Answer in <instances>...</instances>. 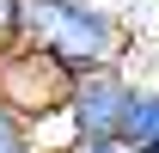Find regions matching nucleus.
<instances>
[{
	"instance_id": "f257e3e1",
	"label": "nucleus",
	"mask_w": 159,
	"mask_h": 153,
	"mask_svg": "<svg viewBox=\"0 0 159 153\" xmlns=\"http://www.w3.org/2000/svg\"><path fill=\"white\" fill-rule=\"evenodd\" d=\"M19 43L43 49L67 74H92V67H122L135 37H129V25L116 12H104L92 0H25L19 6Z\"/></svg>"
},
{
	"instance_id": "f03ea898",
	"label": "nucleus",
	"mask_w": 159,
	"mask_h": 153,
	"mask_svg": "<svg viewBox=\"0 0 159 153\" xmlns=\"http://www.w3.org/2000/svg\"><path fill=\"white\" fill-rule=\"evenodd\" d=\"M67 86H74V74H67L61 61H49L43 49H31V43L0 49V104L19 116V123L37 129V123H49V116H61Z\"/></svg>"
},
{
	"instance_id": "7ed1b4c3",
	"label": "nucleus",
	"mask_w": 159,
	"mask_h": 153,
	"mask_svg": "<svg viewBox=\"0 0 159 153\" xmlns=\"http://www.w3.org/2000/svg\"><path fill=\"white\" fill-rule=\"evenodd\" d=\"M129 98H135V80L122 74V67H92V74H74L67 104H61L67 141H116Z\"/></svg>"
},
{
	"instance_id": "20e7f679",
	"label": "nucleus",
	"mask_w": 159,
	"mask_h": 153,
	"mask_svg": "<svg viewBox=\"0 0 159 153\" xmlns=\"http://www.w3.org/2000/svg\"><path fill=\"white\" fill-rule=\"evenodd\" d=\"M116 141H122L129 153H153V147H159V86H135Z\"/></svg>"
},
{
	"instance_id": "39448f33",
	"label": "nucleus",
	"mask_w": 159,
	"mask_h": 153,
	"mask_svg": "<svg viewBox=\"0 0 159 153\" xmlns=\"http://www.w3.org/2000/svg\"><path fill=\"white\" fill-rule=\"evenodd\" d=\"M0 153H49V147L37 141V129H31V123H19V116L0 104Z\"/></svg>"
},
{
	"instance_id": "423d86ee",
	"label": "nucleus",
	"mask_w": 159,
	"mask_h": 153,
	"mask_svg": "<svg viewBox=\"0 0 159 153\" xmlns=\"http://www.w3.org/2000/svg\"><path fill=\"white\" fill-rule=\"evenodd\" d=\"M19 6H25V0H0V49L19 43Z\"/></svg>"
},
{
	"instance_id": "0eeeda50",
	"label": "nucleus",
	"mask_w": 159,
	"mask_h": 153,
	"mask_svg": "<svg viewBox=\"0 0 159 153\" xmlns=\"http://www.w3.org/2000/svg\"><path fill=\"white\" fill-rule=\"evenodd\" d=\"M153 153H159V147H153Z\"/></svg>"
}]
</instances>
